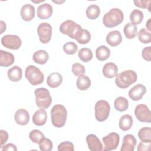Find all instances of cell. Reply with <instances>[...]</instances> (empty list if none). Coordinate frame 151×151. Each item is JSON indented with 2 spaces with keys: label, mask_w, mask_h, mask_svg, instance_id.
<instances>
[{
  "label": "cell",
  "mask_w": 151,
  "mask_h": 151,
  "mask_svg": "<svg viewBox=\"0 0 151 151\" xmlns=\"http://www.w3.org/2000/svg\"><path fill=\"white\" fill-rule=\"evenodd\" d=\"M2 151H9V150H15L17 151V149L15 145L12 143H8L2 147Z\"/></svg>",
  "instance_id": "45"
},
{
  "label": "cell",
  "mask_w": 151,
  "mask_h": 151,
  "mask_svg": "<svg viewBox=\"0 0 151 151\" xmlns=\"http://www.w3.org/2000/svg\"><path fill=\"white\" fill-rule=\"evenodd\" d=\"M78 56L82 61L87 63L92 59L93 52L90 48H83L78 51Z\"/></svg>",
  "instance_id": "33"
},
{
  "label": "cell",
  "mask_w": 151,
  "mask_h": 151,
  "mask_svg": "<svg viewBox=\"0 0 151 151\" xmlns=\"http://www.w3.org/2000/svg\"><path fill=\"white\" fill-rule=\"evenodd\" d=\"M146 92V87L142 84H137L129 90L128 94L132 100L138 101L142 99Z\"/></svg>",
  "instance_id": "12"
},
{
  "label": "cell",
  "mask_w": 151,
  "mask_h": 151,
  "mask_svg": "<svg viewBox=\"0 0 151 151\" xmlns=\"http://www.w3.org/2000/svg\"><path fill=\"white\" fill-rule=\"evenodd\" d=\"M123 32L127 38L133 39L137 35V28L136 25H134L131 22H128L124 27Z\"/></svg>",
  "instance_id": "28"
},
{
  "label": "cell",
  "mask_w": 151,
  "mask_h": 151,
  "mask_svg": "<svg viewBox=\"0 0 151 151\" xmlns=\"http://www.w3.org/2000/svg\"><path fill=\"white\" fill-rule=\"evenodd\" d=\"M32 119L34 124L38 126H43L47 120V113L44 109H41L34 113Z\"/></svg>",
  "instance_id": "19"
},
{
  "label": "cell",
  "mask_w": 151,
  "mask_h": 151,
  "mask_svg": "<svg viewBox=\"0 0 151 151\" xmlns=\"http://www.w3.org/2000/svg\"><path fill=\"white\" fill-rule=\"evenodd\" d=\"M29 137L30 140L35 143H38L41 140V139L44 137V134L39 130L34 129L30 132Z\"/></svg>",
  "instance_id": "38"
},
{
  "label": "cell",
  "mask_w": 151,
  "mask_h": 151,
  "mask_svg": "<svg viewBox=\"0 0 151 151\" xmlns=\"http://www.w3.org/2000/svg\"><path fill=\"white\" fill-rule=\"evenodd\" d=\"M150 51H151V47L149 46L143 48L142 52V55L145 60L147 61H150Z\"/></svg>",
  "instance_id": "43"
},
{
  "label": "cell",
  "mask_w": 151,
  "mask_h": 151,
  "mask_svg": "<svg viewBox=\"0 0 151 151\" xmlns=\"http://www.w3.org/2000/svg\"><path fill=\"white\" fill-rule=\"evenodd\" d=\"M36 105L40 109H46L48 108L52 102V98L50 91L45 88H38L35 90Z\"/></svg>",
  "instance_id": "5"
},
{
  "label": "cell",
  "mask_w": 151,
  "mask_h": 151,
  "mask_svg": "<svg viewBox=\"0 0 151 151\" xmlns=\"http://www.w3.org/2000/svg\"><path fill=\"white\" fill-rule=\"evenodd\" d=\"M134 5L136 6L142 8H145L147 9L149 11H150V0H137L133 1Z\"/></svg>",
  "instance_id": "41"
},
{
  "label": "cell",
  "mask_w": 151,
  "mask_h": 151,
  "mask_svg": "<svg viewBox=\"0 0 151 151\" xmlns=\"http://www.w3.org/2000/svg\"><path fill=\"white\" fill-rule=\"evenodd\" d=\"M25 76L30 84L33 86L41 84L44 79V74L41 71L32 65H28L26 68Z\"/></svg>",
  "instance_id": "6"
},
{
  "label": "cell",
  "mask_w": 151,
  "mask_h": 151,
  "mask_svg": "<svg viewBox=\"0 0 151 151\" xmlns=\"http://www.w3.org/2000/svg\"><path fill=\"white\" fill-rule=\"evenodd\" d=\"M53 12L52 6L48 3L40 5L37 10V17L41 19H47L51 17Z\"/></svg>",
  "instance_id": "13"
},
{
  "label": "cell",
  "mask_w": 151,
  "mask_h": 151,
  "mask_svg": "<svg viewBox=\"0 0 151 151\" xmlns=\"http://www.w3.org/2000/svg\"><path fill=\"white\" fill-rule=\"evenodd\" d=\"M86 142L88 149L91 151H101L103 145L99 138L93 134H90L86 137Z\"/></svg>",
  "instance_id": "14"
},
{
  "label": "cell",
  "mask_w": 151,
  "mask_h": 151,
  "mask_svg": "<svg viewBox=\"0 0 151 151\" xmlns=\"http://www.w3.org/2000/svg\"><path fill=\"white\" fill-rule=\"evenodd\" d=\"M21 17L25 21H31L35 17V8L31 4L24 5L20 11Z\"/></svg>",
  "instance_id": "16"
},
{
  "label": "cell",
  "mask_w": 151,
  "mask_h": 151,
  "mask_svg": "<svg viewBox=\"0 0 151 151\" xmlns=\"http://www.w3.org/2000/svg\"><path fill=\"white\" fill-rule=\"evenodd\" d=\"M0 148L1 149L3 145L7 142L8 139V134L6 131L4 130H0Z\"/></svg>",
  "instance_id": "42"
},
{
  "label": "cell",
  "mask_w": 151,
  "mask_h": 151,
  "mask_svg": "<svg viewBox=\"0 0 151 151\" xmlns=\"http://www.w3.org/2000/svg\"><path fill=\"white\" fill-rule=\"evenodd\" d=\"M86 13L87 18L90 19H96L100 14V9L98 5L92 4L87 7Z\"/></svg>",
  "instance_id": "30"
},
{
  "label": "cell",
  "mask_w": 151,
  "mask_h": 151,
  "mask_svg": "<svg viewBox=\"0 0 151 151\" xmlns=\"http://www.w3.org/2000/svg\"><path fill=\"white\" fill-rule=\"evenodd\" d=\"M71 71L75 76L79 77L85 73V67L83 65L76 63L72 65Z\"/></svg>",
  "instance_id": "39"
},
{
  "label": "cell",
  "mask_w": 151,
  "mask_h": 151,
  "mask_svg": "<svg viewBox=\"0 0 151 151\" xmlns=\"http://www.w3.org/2000/svg\"><path fill=\"white\" fill-rule=\"evenodd\" d=\"M7 74L9 80L14 82H18L22 78V69L19 66L15 65L8 70Z\"/></svg>",
  "instance_id": "23"
},
{
  "label": "cell",
  "mask_w": 151,
  "mask_h": 151,
  "mask_svg": "<svg viewBox=\"0 0 151 151\" xmlns=\"http://www.w3.org/2000/svg\"><path fill=\"white\" fill-rule=\"evenodd\" d=\"M78 50L77 45L74 42H68L64 44L63 45V50L64 51L68 54V55H73Z\"/></svg>",
  "instance_id": "37"
},
{
  "label": "cell",
  "mask_w": 151,
  "mask_h": 151,
  "mask_svg": "<svg viewBox=\"0 0 151 151\" xmlns=\"http://www.w3.org/2000/svg\"><path fill=\"white\" fill-rule=\"evenodd\" d=\"M38 145L40 149L42 151H50L53 147V143L51 140L45 137L41 139Z\"/></svg>",
  "instance_id": "36"
},
{
  "label": "cell",
  "mask_w": 151,
  "mask_h": 151,
  "mask_svg": "<svg viewBox=\"0 0 151 151\" xmlns=\"http://www.w3.org/2000/svg\"><path fill=\"white\" fill-rule=\"evenodd\" d=\"M150 21H151V18H149L148 19V21H147L146 24V28H147V29L149 31H150L151 30V27H150Z\"/></svg>",
  "instance_id": "47"
},
{
  "label": "cell",
  "mask_w": 151,
  "mask_h": 151,
  "mask_svg": "<svg viewBox=\"0 0 151 151\" xmlns=\"http://www.w3.org/2000/svg\"><path fill=\"white\" fill-rule=\"evenodd\" d=\"M102 140L104 143V151H110L116 149L119 143L120 136L119 134L113 132L103 137Z\"/></svg>",
  "instance_id": "10"
},
{
  "label": "cell",
  "mask_w": 151,
  "mask_h": 151,
  "mask_svg": "<svg viewBox=\"0 0 151 151\" xmlns=\"http://www.w3.org/2000/svg\"><path fill=\"white\" fill-rule=\"evenodd\" d=\"M64 1H63V2H55V3H57V4H58V3H63V2H64Z\"/></svg>",
  "instance_id": "48"
},
{
  "label": "cell",
  "mask_w": 151,
  "mask_h": 151,
  "mask_svg": "<svg viewBox=\"0 0 151 151\" xmlns=\"http://www.w3.org/2000/svg\"><path fill=\"white\" fill-rule=\"evenodd\" d=\"M59 151H73L74 150L73 144L69 141H65L61 142L57 148Z\"/></svg>",
  "instance_id": "40"
},
{
  "label": "cell",
  "mask_w": 151,
  "mask_h": 151,
  "mask_svg": "<svg viewBox=\"0 0 151 151\" xmlns=\"http://www.w3.org/2000/svg\"><path fill=\"white\" fill-rule=\"evenodd\" d=\"M76 86L80 90H86L91 86V80L88 76L84 74L81 75L77 80Z\"/></svg>",
  "instance_id": "27"
},
{
  "label": "cell",
  "mask_w": 151,
  "mask_h": 151,
  "mask_svg": "<svg viewBox=\"0 0 151 151\" xmlns=\"http://www.w3.org/2000/svg\"><path fill=\"white\" fill-rule=\"evenodd\" d=\"M117 66L111 62L105 64L103 67V74L104 76L109 78H111L115 77L117 75Z\"/></svg>",
  "instance_id": "22"
},
{
  "label": "cell",
  "mask_w": 151,
  "mask_h": 151,
  "mask_svg": "<svg viewBox=\"0 0 151 151\" xmlns=\"http://www.w3.org/2000/svg\"><path fill=\"white\" fill-rule=\"evenodd\" d=\"M67 111L65 107L61 104H55L51 110V119L54 126L60 128L66 122Z\"/></svg>",
  "instance_id": "2"
},
{
  "label": "cell",
  "mask_w": 151,
  "mask_h": 151,
  "mask_svg": "<svg viewBox=\"0 0 151 151\" xmlns=\"http://www.w3.org/2000/svg\"><path fill=\"white\" fill-rule=\"evenodd\" d=\"M137 74L135 71L129 70L121 72L116 76L115 83L120 88H126L136 81Z\"/></svg>",
  "instance_id": "3"
},
{
  "label": "cell",
  "mask_w": 151,
  "mask_h": 151,
  "mask_svg": "<svg viewBox=\"0 0 151 151\" xmlns=\"http://www.w3.org/2000/svg\"><path fill=\"white\" fill-rule=\"evenodd\" d=\"M137 35L139 41L143 44H149L151 42V34L145 28L141 29Z\"/></svg>",
  "instance_id": "34"
},
{
  "label": "cell",
  "mask_w": 151,
  "mask_h": 151,
  "mask_svg": "<svg viewBox=\"0 0 151 151\" xmlns=\"http://www.w3.org/2000/svg\"><path fill=\"white\" fill-rule=\"evenodd\" d=\"M32 59L37 64H44L48 61L49 59V55L46 51L40 50L34 53Z\"/></svg>",
  "instance_id": "24"
},
{
  "label": "cell",
  "mask_w": 151,
  "mask_h": 151,
  "mask_svg": "<svg viewBox=\"0 0 151 151\" xmlns=\"http://www.w3.org/2000/svg\"><path fill=\"white\" fill-rule=\"evenodd\" d=\"M14 61L15 58L12 53L0 50V65L1 67H9L14 63Z\"/></svg>",
  "instance_id": "20"
},
{
  "label": "cell",
  "mask_w": 151,
  "mask_h": 151,
  "mask_svg": "<svg viewBox=\"0 0 151 151\" xmlns=\"http://www.w3.org/2000/svg\"><path fill=\"white\" fill-rule=\"evenodd\" d=\"M133 118L129 114H124L122 116L119 123V126L120 129L123 131H127L131 129L133 125Z\"/></svg>",
  "instance_id": "25"
},
{
  "label": "cell",
  "mask_w": 151,
  "mask_h": 151,
  "mask_svg": "<svg viewBox=\"0 0 151 151\" xmlns=\"http://www.w3.org/2000/svg\"><path fill=\"white\" fill-rule=\"evenodd\" d=\"M6 25L5 22H4L3 21H1V32L0 34H2L4 31L6 30Z\"/></svg>",
  "instance_id": "46"
},
{
  "label": "cell",
  "mask_w": 151,
  "mask_h": 151,
  "mask_svg": "<svg viewBox=\"0 0 151 151\" xmlns=\"http://www.w3.org/2000/svg\"><path fill=\"white\" fill-rule=\"evenodd\" d=\"M1 43L5 48L11 50H18L21 47L22 41L19 37L17 35L7 34L2 37Z\"/></svg>",
  "instance_id": "8"
},
{
  "label": "cell",
  "mask_w": 151,
  "mask_h": 151,
  "mask_svg": "<svg viewBox=\"0 0 151 151\" xmlns=\"http://www.w3.org/2000/svg\"><path fill=\"white\" fill-rule=\"evenodd\" d=\"M95 117L99 122H103L107 119L110 111L109 103L104 100H100L96 102L94 106Z\"/></svg>",
  "instance_id": "7"
},
{
  "label": "cell",
  "mask_w": 151,
  "mask_h": 151,
  "mask_svg": "<svg viewBox=\"0 0 151 151\" xmlns=\"http://www.w3.org/2000/svg\"><path fill=\"white\" fill-rule=\"evenodd\" d=\"M91 39V34L90 32L87 29H83L80 33L78 37L76 38V41L81 44H87Z\"/></svg>",
  "instance_id": "35"
},
{
  "label": "cell",
  "mask_w": 151,
  "mask_h": 151,
  "mask_svg": "<svg viewBox=\"0 0 151 151\" xmlns=\"http://www.w3.org/2000/svg\"><path fill=\"white\" fill-rule=\"evenodd\" d=\"M134 114L137 120L142 122L150 123V111L148 107L143 104H138L134 110Z\"/></svg>",
  "instance_id": "11"
},
{
  "label": "cell",
  "mask_w": 151,
  "mask_h": 151,
  "mask_svg": "<svg viewBox=\"0 0 151 151\" xmlns=\"http://www.w3.org/2000/svg\"><path fill=\"white\" fill-rule=\"evenodd\" d=\"M110 55V50L105 45H101L96 50V58L100 61L107 60Z\"/></svg>",
  "instance_id": "26"
},
{
  "label": "cell",
  "mask_w": 151,
  "mask_h": 151,
  "mask_svg": "<svg viewBox=\"0 0 151 151\" xmlns=\"http://www.w3.org/2000/svg\"><path fill=\"white\" fill-rule=\"evenodd\" d=\"M151 129L149 127H144L140 129L138 132V136L142 142L151 143Z\"/></svg>",
  "instance_id": "31"
},
{
  "label": "cell",
  "mask_w": 151,
  "mask_h": 151,
  "mask_svg": "<svg viewBox=\"0 0 151 151\" xmlns=\"http://www.w3.org/2000/svg\"><path fill=\"white\" fill-rule=\"evenodd\" d=\"M150 150V142L149 143H144L140 142L138 145L137 150L138 151H147Z\"/></svg>",
  "instance_id": "44"
},
{
  "label": "cell",
  "mask_w": 151,
  "mask_h": 151,
  "mask_svg": "<svg viewBox=\"0 0 151 151\" xmlns=\"http://www.w3.org/2000/svg\"><path fill=\"white\" fill-rule=\"evenodd\" d=\"M15 122L21 126L28 124L29 120V114L28 112L24 109H20L16 111L14 116Z\"/></svg>",
  "instance_id": "17"
},
{
  "label": "cell",
  "mask_w": 151,
  "mask_h": 151,
  "mask_svg": "<svg viewBox=\"0 0 151 151\" xmlns=\"http://www.w3.org/2000/svg\"><path fill=\"white\" fill-rule=\"evenodd\" d=\"M37 33L41 42L47 44L50 42L52 35V27L47 22L41 23L37 28Z\"/></svg>",
  "instance_id": "9"
},
{
  "label": "cell",
  "mask_w": 151,
  "mask_h": 151,
  "mask_svg": "<svg viewBox=\"0 0 151 151\" xmlns=\"http://www.w3.org/2000/svg\"><path fill=\"white\" fill-rule=\"evenodd\" d=\"M63 82L62 76L57 72H53L48 76L47 79V85L51 88L58 87Z\"/></svg>",
  "instance_id": "21"
},
{
  "label": "cell",
  "mask_w": 151,
  "mask_h": 151,
  "mask_svg": "<svg viewBox=\"0 0 151 151\" xmlns=\"http://www.w3.org/2000/svg\"><path fill=\"white\" fill-rule=\"evenodd\" d=\"M122 41V37L119 31L115 30L110 31L106 37V42L111 47L119 45Z\"/></svg>",
  "instance_id": "18"
},
{
  "label": "cell",
  "mask_w": 151,
  "mask_h": 151,
  "mask_svg": "<svg viewBox=\"0 0 151 151\" xmlns=\"http://www.w3.org/2000/svg\"><path fill=\"white\" fill-rule=\"evenodd\" d=\"M136 145V139L132 134H126L123 137L121 151H133Z\"/></svg>",
  "instance_id": "15"
},
{
  "label": "cell",
  "mask_w": 151,
  "mask_h": 151,
  "mask_svg": "<svg viewBox=\"0 0 151 151\" xmlns=\"http://www.w3.org/2000/svg\"><path fill=\"white\" fill-rule=\"evenodd\" d=\"M144 18L143 13L140 10L134 9L132 11L130 15V19L131 23L134 25H138L140 24Z\"/></svg>",
  "instance_id": "32"
},
{
  "label": "cell",
  "mask_w": 151,
  "mask_h": 151,
  "mask_svg": "<svg viewBox=\"0 0 151 151\" xmlns=\"http://www.w3.org/2000/svg\"><path fill=\"white\" fill-rule=\"evenodd\" d=\"M123 11L117 8L111 9L103 17V24L106 27L113 28L120 25L123 21Z\"/></svg>",
  "instance_id": "1"
},
{
  "label": "cell",
  "mask_w": 151,
  "mask_h": 151,
  "mask_svg": "<svg viewBox=\"0 0 151 151\" xmlns=\"http://www.w3.org/2000/svg\"><path fill=\"white\" fill-rule=\"evenodd\" d=\"M83 30L82 27L74 21L66 20L60 26V31L65 35H67L71 38L75 39L78 37Z\"/></svg>",
  "instance_id": "4"
},
{
  "label": "cell",
  "mask_w": 151,
  "mask_h": 151,
  "mask_svg": "<svg viewBox=\"0 0 151 151\" xmlns=\"http://www.w3.org/2000/svg\"><path fill=\"white\" fill-rule=\"evenodd\" d=\"M114 106L116 110L120 112L124 111L129 107V101L124 97H118L114 101Z\"/></svg>",
  "instance_id": "29"
}]
</instances>
